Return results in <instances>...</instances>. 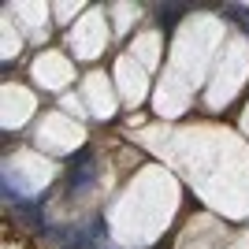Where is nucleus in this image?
<instances>
[{
	"label": "nucleus",
	"mask_w": 249,
	"mask_h": 249,
	"mask_svg": "<svg viewBox=\"0 0 249 249\" xmlns=\"http://www.w3.org/2000/svg\"><path fill=\"white\" fill-rule=\"evenodd\" d=\"M93 178H97L93 149H82V153L71 160V175H67V182H71V190H82V186H89Z\"/></svg>",
	"instance_id": "1"
},
{
	"label": "nucleus",
	"mask_w": 249,
	"mask_h": 249,
	"mask_svg": "<svg viewBox=\"0 0 249 249\" xmlns=\"http://www.w3.org/2000/svg\"><path fill=\"white\" fill-rule=\"evenodd\" d=\"M178 15H182V4H164V8H160V15H156V19H160V26H171V22H175Z\"/></svg>",
	"instance_id": "2"
},
{
	"label": "nucleus",
	"mask_w": 249,
	"mask_h": 249,
	"mask_svg": "<svg viewBox=\"0 0 249 249\" xmlns=\"http://www.w3.org/2000/svg\"><path fill=\"white\" fill-rule=\"evenodd\" d=\"M238 19L246 22V30H249V11H242V8H238Z\"/></svg>",
	"instance_id": "3"
},
{
	"label": "nucleus",
	"mask_w": 249,
	"mask_h": 249,
	"mask_svg": "<svg viewBox=\"0 0 249 249\" xmlns=\"http://www.w3.org/2000/svg\"><path fill=\"white\" fill-rule=\"evenodd\" d=\"M160 249H164V246H160Z\"/></svg>",
	"instance_id": "4"
}]
</instances>
